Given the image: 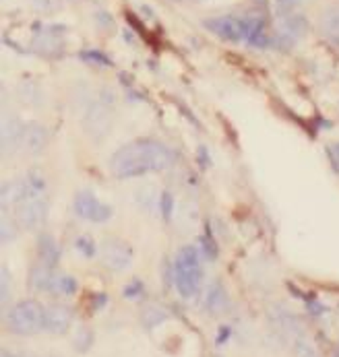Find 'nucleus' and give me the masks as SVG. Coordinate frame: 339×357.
<instances>
[{
	"label": "nucleus",
	"mask_w": 339,
	"mask_h": 357,
	"mask_svg": "<svg viewBox=\"0 0 339 357\" xmlns=\"http://www.w3.org/2000/svg\"><path fill=\"white\" fill-rule=\"evenodd\" d=\"M110 169L120 180L141 178L149 172H153L151 153H149V139H139L135 143L120 147L110 159Z\"/></svg>",
	"instance_id": "obj_1"
},
{
	"label": "nucleus",
	"mask_w": 339,
	"mask_h": 357,
	"mask_svg": "<svg viewBox=\"0 0 339 357\" xmlns=\"http://www.w3.org/2000/svg\"><path fill=\"white\" fill-rule=\"evenodd\" d=\"M201 279H203V268H201L199 246H182L176 255L174 273H172V281L178 294L187 300L194 298L201 287Z\"/></svg>",
	"instance_id": "obj_2"
},
{
	"label": "nucleus",
	"mask_w": 339,
	"mask_h": 357,
	"mask_svg": "<svg viewBox=\"0 0 339 357\" xmlns=\"http://www.w3.org/2000/svg\"><path fill=\"white\" fill-rule=\"evenodd\" d=\"M114 103H116V96L108 89H103L97 98V102H94L83 114V128H85V135L92 139V141H103L108 135H110V128H112V109H114Z\"/></svg>",
	"instance_id": "obj_3"
},
{
	"label": "nucleus",
	"mask_w": 339,
	"mask_h": 357,
	"mask_svg": "<svg viewBox=\"0 0 339 357\" xmlns=\"http://www.w3.org/2000/svg\"><path fill=\"white\" fill-rule=\"evenodd\" d=\"M44 316L46 307L36 300H23L8 312V328L15 335L31 337L44 331Z\"/></svg>",
	"instance_id": "obj_4"
},
{
	"label": "nucleus",
	"mask_w": 339,
	"mask_h": 357,
	"mask_svg": "<svg viewBox=\"0 0 339 357\" xmlns=\"http://www.w3.org/2000/svg\"><path fill=\"white\" fill-rule=\"evenodd\" d=\"M99 258H101L106 268H110L114 273H120V271L131 266L133 248H131L129 242H124L120 238H106L99 244Z\"/></svg>",
	"instance_id": "obj_5"
},
{
	"label": "nucleus",
	"mask_w": 339,
	"mask_h": 357,
	"mask_svg": "<svg viewBox=\"0 0 339 357\" xmlns=\"http://www.w3.org/2000/svg\"><path fill=\"white\" fill-rule=\"evenodd\" d=\"M75 213L77 217L85 219V221H92V223H106L108 219H112L114 215V208L110 204L101 203L94 192L89 190H81L75 195Z\"/></svg>",
	"instance_id": "obj_6"
},
{
	"label": "nucleus",
	"mask_w": 339,
	"mask_h": 357,
	"mask_svg": "<svg viewBox=\"0 0 339 357\" xmlns=\"http://www.w3.org/2000/svg\"><path fill=\"white\" fill-rule=\"evenodd\" d=\"M15 217L23 229H40L48 217V203L44 197H31L15 208Z\"/></svg>",
	"instance_id": "obj_7"
},
{
	"label": "nucleus",
	"mask_w": 339,
	"mask_h": 357,
	"mask_svg": "<svg viewBox=\"0 0 339 357\" xmlns=\"http://www.w3.org/2000/svg\"><path fill=\"white\" fill-rule=\"evenodd\" d=\"M25 130L27 124L21 118H6L2 124V151L4 155H15L21 151L23 143H25Z\"/></svg>",
	"instance_id": "obj_8"
},
{
	"label": "nucleus",
	"mask_w": 339,
	"mask_h": 357,
	"mask_svg": "<svg viewBox=\"0 0 339 357\" xmlns=\"http://www.w3.org/2000/svg\"><path fill=\"white\" fill-rule=\"evenodd\" d=\"M205 27L226 42H243L244 40V21L236 19V17H230V15L207 19Z\"/></svg>",
	"instance_id": "obj_9"
},
{
	"label": "nucleus",
	"mask_w": 339,
	"mask_h": 357,
	"mask_svg": "<svg viewBox=\"0 0 339 357\" xmlns=\"http://www.w3.org/2000/svg\"><path fill=\"white\" fill-rule=\"evenodd\" d=\"M306 31H308V21L300 13L284 15L277 21V38H282L288 44H294V42L302 40L306 36Z\"/></svg>",
	"instance_id": "obj_10"
},
{
	"label": "nucleus",
	"mask_w": 339,
	"mask_h": 357,
	"mask_svg": "<svg viewBox=\"0 0 339 357\" xmlns=\"http://www.w3.org/2000/svg\"><path fill=\"white\" fill-rule=\"evenodd\" d=\"M73 324V312L64 304H50L44 316V331L50 335H64Z\"/></svg>",
	"instance_id": "obj_11"
},
{
	"label": "nucleus",
	"mask_w": 339,
	"mask_h": 357,
	"mask_svg": "<svg viewBox=\"0 0 339 357\" xmlns=\"http://www.w3.org/2000/svg\"><path fill=\"white\" fill-rule=\"evenodd\" d=\"M31 197H42L36 195L34 188L27 184V180H10L2 186V208H17L21 203H25Z\"/></svg>",
	"instance_id": "obj_12"
},
{
	"label": "nucleus",
	"mask_w": 339,
	"mask_h": 357,
	"mask_svg": "<svg viewBox=\"0 0 339 357\" xmlns=\"http://www.w3.org/2000/svg\"><path fill=\"white\" fill-rule=\"evenodd\" d=\"M54 268L38 260L31 268H29V287L36 289V291H52V285H54Z\"/></svg>",
	"instance_id": "obj_13"
},
{
	"label": "nucleus",
	"mask_w": 339,
	"mask_h": 357,
	"mask_svg": "<svg viewBox=\"0 0 339 357\" xmlns=\"http://www.w3.org/2000/svg\"><path fill=\"white\" fill-rule=\"evenodd\" d=\"M48 145V130L38 124V122H31L27 124V130H25V151L31 155H40Z\"/></svg>",
	"instance_id": "obj_14"
},
{
	"label": "nucleus",
	"mask_w": 339,
	"mask_h": 357,
	"mask_svg": "<svg viewBox=\"0 0 339 357\" xmlns=\"http://www.w3.org/2000/svg\"><path fill=\"white\" fill-rule=\"evenodd\" d=\"M38 255H40L42 262H46L52 268H56V264L60 262L62 250H60V244L56 242V238L52 234H42L38 238Z\"/></svg>",
	"instance_id": "obj_15"
},
{
	"label": "nucleus",
	"mask_w": 339,
	"mask_h": 357,
	"mask_svg": "<svg viewBox=\"0 0 339 357\" xmlns=\"http://www.w3.org/2000/svg\"><path fill=\"white\" fill-rule=\"evenodd\" d=\"M244 42L257 48L267 46V33H265V23L259 17H248L244 21Z\"/></svg>",
	"instance_id": "obj_16"
},
{
	"label": "nucleus",
	"mask_w": 339,
	"mask_h": 357,
	"mask_svg": "<svg viewBox=\"0 0 339 357\" xmlns=\"http://www.w3.org/2000/svg\"><path fill=\"white\" fill-rule=\"evenodd\" d=\"M205 306L211 314H219L224 307L228 306V294L224 289V285L219 281L211 283L209 291H207V298H205Z\"/></svg>",
	"instance_id": "obj_17"
},
{
	"label": "nucleus",
	"mask_w": 339,
	"mask_h": 357,
	"mask_svg": "<svg viewBox=\"0 0 339 357\" xmlns=\"http://www.w3.org/2000/svg\"><path fill=\"white\" fill-rule=\"evenodd\" d=\"M321 31L329 38H339V6L327 8L321 17Z\"/></svg>",
	"instance_id": "obj_18"
},
{
	"label": "nucleus",
	"mask_w": 339,
	"mask_h": 357,
	"mask_svg": "<svg viewBox=\"0 0 339 357\" xmlns=\"http://www.w3.org/2000/svg\"><path fill=\"white\" fill-rule=\"evenodd\" d=\"M77 289H79V285H77V279L75 277H71V275H56L54 277V285H52V291L54 294L68 298V296H75Z\"/></svg>",
	"instance_id": "obj_19"
},
{
	"label": "nucleus",
	"mask_w": 339,
	"mask_h": 357,
	"mask_svg": "<svg viewBox=\"0 0 339 357\" xmlns=\"http://www.w3.org/2000/svg\"><path fill=\"white\" fill-rule=\"evenodd\" d=\"M19 221L17 217H8V215H2V221H0V240L2 244H10L17 240L19 236Z\"/></svg>",
	"instance_id": "obj_20"
},
{
	"label": "nucleus",
	"mask_w": 339,
	"mask_h": 357,
	"mask_svg": "<svg viewBox=\"0 0 339 357\" xmlns=\"http://www.w3.org/2000/svg\"><path fill=\"white\" fill-rule=\"evenodd\" d=\"M27 184L34 188V192L36 195H42L44 197V192H46V188H48V178H46V174L40 169V167H31L29 172H27Z\"/></svg>",
	"instance_id": "obj_21"
},
{
	"label": "nucleus",
	"mask_w": 339,
	"mask_h": 357,
	"mask_svg": "<svg viewBox=\"0 0 339 357\" xmlns=\"http://www.w3.org/2000/svg\"><path fill=\"white\" fill-rule=\"evenodd\" d=\"M73 345H75V351H79V354L89 351V349H92V345H94V331H92V328H87V326H81V328L75 333Z\"/></svg>",
	"instance_id": "obj_22"
},
{
	"label": "nucleus",
	"mask_w": 339,
	"mask_h": 357,
	"mask_svg": "<svg viewBox=\"0 0 339 357\" xmlns=\"http://www.w3.org/2000/svg\"><path fill=\"white\" fill-rule=\"evenodd\" d=\"M168 318V314H166V310H161L159 306H149L145 307V312H143V316H141V320H143V326L145 328H155L157 324H161L164 320Z\"/></svg>",
	"instance_id": "obj_23"
},
{
	"label": "nucleus",
	"mask_w": 339,
	"mask_h": 357,
	"mask_svg": "<svg viewBox=\"0 0 339 357\" xmlns=\"http://www.w3.org/2000/svg\"><path fill=\"white\" fill-rule=\"evenodd\" d=\"M75 248H77L79 255L85 256V258H94V256L97 255L96 242H94L89 236H79V238L75 240Z\"/></svg>",
	"instance_id": "obj_24"
},
{
	"label": "nucleus",
	"mask_w": 339,
	"mask_h": 357,
	"mask_svg": "<svg viewBox=\"0 0 339 357\" xmlns=\"http://www.w3.org/2000/svg\"><path fill=\"white\" fill-rule=\"evenodd\" d=\"M81 60H85L87 64H94V66H110V58L106 54H101L99 50H85L79 54Z\"/></svg>",
	"instance_id": "obj_25"
},
{
	"label": "nucleus",
	"mask_w": 339,
	"mask_h": 357,
	"mask_svg": "<svg viewBox=\"0 0 339 357\" xmlns=\"http://www.w3.org/2000/svg\"><path fill=\"white\" fill-rule=\"evenodd\" d=\"M159 213H161V217H164L166 221H170L172 215H174V197H172V192H168V190L159 195Z\"/></svg>",
	"instance_id": "obj_26"
},
{
	"label": "nucleus",
	"mask_w": 339,
	"mask_h": 357,
	"mask_svg": "<svg viewBox=\"0 0 339 357\" xmlns=\"http://www.w3.org/2000/svg\"><path fill=\"white\" fill-rule=\"evenodd\" d=\"M199 250H201V255L205 256L207 260H213V258H217V246H215V240L211 238V236H201L199 238Z\"/></svg>",
	"instance_id": "obj_27"
},
{
	"label": "nucleus",
	"mask_w": 339,
	"mask_h": 357,
	"mask_svg": "<svg viewBox=\"0 0 339 357\" xmlns=\"http://www.w3.org/2000/svg\"><path fill=\"white\" fill-rule=\"evenodd\" d=\"M0 296H2V304H6V300L10 296V273H8L6 264L0 266Z\"/></svg>",
	"instance_id": "obj_28"
},
{
	"label": "nucleus",
	"mask_w": 339,
	"mask_h": 357,
	"mask_svg": "<svg viewBox=\"0 0 339 357\" xmlns=\"http://www.w3.org/2000/svg\"><path fill=\"white\" fill-rule=\"evenodd\" d=\"M145 294V287H143V283L139 281V279H133L127 287H124V298L127 300H137V298H141Z\"/></svg>",
	"instance_id": "obj_29"
},
{
	"label": "nucleus",
	"mask_w": 339,
	"mask_h": 357,
	"mask_svg": "<svg viewBox=\"0 0 339 357\" xmlns=\"http://www.w3.org/2000/svg\"><path fill=\"white\" fill-rule=\"evenodd\" d=\"M300 4H302V0H275V10H277L280 17H284V15L296 13V8Z\"/></svg>",
	"instance_id": "obj_30"
},
{
	"label": "nucleus",
	"mask_w": 339,
	"mask_h": 357,
	"mask_svg": "<svg viewBox=\"0 0 339 357\" xmlns=\"http://www.w3.org/2000/svg\"><path fill=\"white\" fill-rule=\"evenodd\" d=\"M31 4L38 10H52V8H56V0H31Z\"/></svg>",
	"instance_id": "obj_31"
},
{
	"label": "nucleus",
	"mask_w": 339,
	"mask_h": 357,
	"mask_svg": "<svg viewBox=\"0 0 339 357\" xmlns=\"http://www.w3.org/2000/svg\"><path fill=\"white\" fill-rule=\"evenodd\" d=\"M327 155H329V159H331V163H333V167L339 172V143L336 145H331L329 149H327Z\"/></svg>",
	"instance_id": "obj_32"
},
{
	"label": "nucleus",
	"mask_w": 339,
	"mask_h": 357,
	"mask_svg": "<svg viewBox=\"0 0 339 357\" xmlns=\"http://www.w3.org/2000/svg\"><path fill=\"white\" fill-rule=\"evenodd\" d=\"M230 337H232V328L230 326H222L219 328V335H217V345H224Z\"/></svg>",
	"instance_id": "obj_33"
},
{
	"label": "nucleus",
	"mask_w": 339,
	"mask_h": 357,
	"mask_svg": "<svg viewBox=\"0 0 339 357\" xmlns=\"http://www.w3.org/2000/svg\"><path fill=\"white\" fill-rule=\"evenodd\" d=\"M196 159L201 161V165H203V167H207V165H209V155H207V149H205V147H199Z\"/></svg>",
	"instance_id": "obj_34"
},
{
	"label": "nucleus",
	"mask_w": 339,
	"mask_h": 357,
	"mask_svg": "<svg viewBox=\"0 0 339 357\" xmlns=\"http://www.w3.org/2000/svg\"><path fill=\"white\" fill-rule=\"evenodd\" d=\"M103 304H106V294H97L96 298H94V307H97V310H99V307L103 306Z\"/></svg>",
	"instance_id": "obj_35"
},
{
	"label": "nucleus",
	"mask_w": 339,
	"mask_h": 357,
	"mask_svg": "<svg viewBox=\"0 0 339 357\" xmlns=\"http://www.w3.org/2000/svg\"><path fill=\"white\" fill-rule=\"evenodd\" d=\"M0 357H17V356H13V354H8V351H2V356Z\"/></svg>",
	"instance_id": "obj_36"
},
{
	"label": "nucleus",
	"mask_w": 339,
	"mask_h": 357,
	"mask_svg": "<svg viewBox=\"0 0 339 357\" xmlns=\"http://www.w3.org/2000/svg\"><path fill=\"white\" fill-rule=\"evenodd\" d=\"M21 357H29V356H21Z\"/></svg>",
	"instance_id": "obj_37"
}]
</instances>
